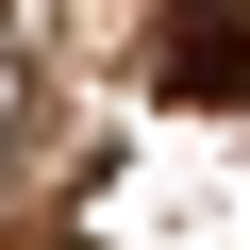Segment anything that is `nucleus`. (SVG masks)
Listing matches in <instances>:
<instances>
[{"label":"nucleus","mask_w":250,"mask_h":250,"mask_svg":"<svg viewBox=\"0 0 250 250\" xmlns=\"http://www.w3.org/2000/svg\"><path fill=\"white\" fill-rule=\"evenodd\" d=\"M150 83L167 100H250V0H167L150 17Z\"/></svg>","instance_id":"1"}]
</instances>
